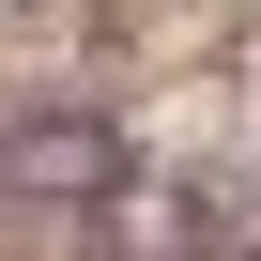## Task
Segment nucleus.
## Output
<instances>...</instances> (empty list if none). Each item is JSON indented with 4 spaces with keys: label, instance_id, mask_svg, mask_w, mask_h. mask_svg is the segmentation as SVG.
I'll return each mask as SVG.
<instances>
[{
    "label": "nucleus",
    "instance_id": "nucleus-1",
    "mask_svg": "<svg viewBox=\"0 0 261 261\" xmlns=\"http://www.w3.org/2000/svg\"><path fill=\"white\" fill-rule=\"evenodd\" d=\"M0 200H16V215H108V200H123V123H108L92 92L0 108Z\"/></svg>",
    "mask_w": 261,
    "mask_h": 261
}]
</instances>
